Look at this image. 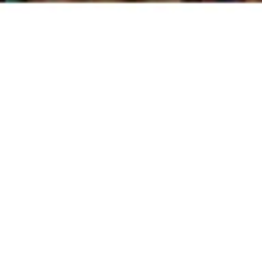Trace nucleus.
Masks as SVG:
<instances>
[{
  "label": "nucleus",
  "instance_id": "nucleus-1",
  "mask_svg": "<svg viewBox=\"0 0 262 262\" xmlns=\"http://www.w3.org/2000/svg\"><path fill=\"white\" fill-rule=\"evenodd\" d=\"M219 3H241V0H219Z\"/></svg>",
  "mask_w": 262,
  "mask_h": 262
},
{
  "label": "nucleus",
  "instance_id": "nucleus-2",
  "mask_svg": "<svg viewBox=\"0 0 262 262\" xmlns=\"http://www.w3.org/2000/svg\"><path fill=\"white\" fill-rule=\"evenodd\" d=\"M11 3H25V0H11Z\"/></svg>",
  "mask_w": 262,
  "mask_h": 262
}]
</instances>
